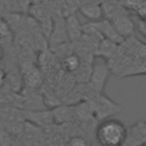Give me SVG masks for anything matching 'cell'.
Here are the masks:
<instances>
[{
	"mask_svg": "<svg viewBox=\"0 0 146 146\" xmlns=\"http://www.w3.org/2000/svg\"><path fill=\"white\" fill-rule=\"evenodd\" d=\"M128 128L114 117H108L96 125L95 138L99 146H123L127 138Z\"/></svg>",
	"mask_w": 146,
	"mask_h": 146,
	"instance_id": "cell-1",
	"label": "cell"
},
{
	"mask_svg": "<svg viewBox=\"0 0 146 146\" xmlns=\"http://www.w3.org/2000/svg\"><path fill=\"white\" fill-rule=\"evenodd\" d=\"M86 103L89 105L97 121H103L105 119L112 117V115L121 112L122 110L120 105L114 103L104 92H97V91H94L92 89L87 94Z\"/></svg>",
	"mask_w": 146,
	"mask_h": 146,
	"instance_id": "cell-2",
	"label": "cell"
},
{
	"mask_svg": "<svg viewBox=\"0 0 146 146\" xmlns=\"http://www.w3.org/2000/svg\"><path fill=\"white\" fill-rule=\"evenodd\" d=\"M108 76H110V67H108L106 60L104 58L99 57V59L96 60L91 66L89 87L94 91L103 92Z\"/></svg>",
	"mask_w": 146,
	"mask_h": 146,
	"instance_id": "cell-3",
	"label": "cell"
},
{
	"mask_svg": "<svg viewBox=\"0 0 146 146\" xmlns=\"http://www.w3.org/2000/svg\"><path fill=\"white\" fill-rule=\"evenodd\" d=\"M146 145V121H138L127 130V138L123 146Z\"/></svg>",
	"mask_w": 146,
	"mask_h": 146,
	"instance_id": "cell-4",
	"label": "cell"
},
{
	"mask_svg": "<svg viewBox=\"0 0 146 146\" xmlns=\"http://www.w3.org/2000/svg\"><path fill=\"white\" fill-rule=\"evenodd\" d=\"M25 120L39 128H47L54 123V116L51 110H36V111H23Z\"/></svg>",
	"mask_w": 146,
	"mask_h": 146,
	"instance_id": "cell-5",
	"label": "cell"
},
{
	"mask_svg": "<svg viewBox=\"0 0 146 146\" xmlns=\"http://www.w3.org/2000/svg\"><path fill=\"white\" fill-rule=\"evenodd\" d=\"M92 25L95 26V29L99 32V34L104 39H107L116 44L121 43L123 41V38L117 33V31L115 30L114 25L112 24V22L110 19H102L99 22L92 23Z\"/></svg>",
	"mask_w": 146,
	"mask_h": 146,
	"instance_id": "cell-6",
	"label": "cell"
},
{
	"mask_svg": "<svg viewBox=\"0 0 146 146\" xmlns=\"http://www.w3.org/2000/svg\"><path fill=\"white\" fill-rule=\"evenodd\" d=\"M79 11L83 17L91 21V23H96V22L102 21L103 16H104V10H103L102 6L97 2H94V1L86 2L82 6H80Z\"/></svg>",
	"mask_w": 146,
	"mask_h": 146,
	"instance_id": "cell-7",
	"label": "cell"
},
{
	"mask_svg": "<svg viewBox=\"0 0 146 146\" xmlns=\"http://www.w3.org/2000/svg\"><path fill=\"white\" fill-rule=\"evenodd\" d=\"M54 122L58 124H67L74 121V106L59 105L51 110Z\"/></svg>",
	"mask_w": 146,
	"mask_h": 146,
	"instance_id": "cell-8",
	"label": "cell"
},
{
	"mask_svg": "<svg viewBox=\"0 0 146 146\" xmlns=\"http://www.w3.org/2000/svg\"><path fill=\"white\" fill-rule=\"evenodd\" d=\"M112 24L114 25L115 30L117 31V33L124 39L127 36H130L133 32V25L131 23V21L123 15H119L114 18H112Z\"/></svg>",
	"mask_w": 146,
	"mask_h": 146,
	"instance_id": "cell-9",
	"label": "cell"
},
{
	"mask_svg": "<svg viewBox=\"0 0 146 146\" xmlns=\"http://www.w3.org/2000/svg\"><path fill=\"white\" fill-rule=\"evenodd\" d=\"M116 48H117L116 43H114V42H112V41H110L107 39H102L97 44L95 54L98 57L104 58V59L105 58H110L115 54Z\"/></svg>",
	"mask_w": 146,
	"mask_h": 146,
	"instance_id": "cell-10",
	"label": "cell"
},
{
	"mask_svg": "<svg viewBox=\"0 0 146 146\" xmlns=\"http://www.w3.org/2000/svg\"><path fill=\"white\" fill-rule=\"evenodd\" d=\"M82 65L81 58L78 56V54H66L62 59V66L63 68L68 73H75L80 70Z\"/></svg>",
	"mask_w": 146,
	"mask_h": 146,
	"instance_id": "cell-11",
	"label": "cell"
},
{
	"mask_svg": "<svg viewBox=\"0 0 146 146\" xmlns=\"http://www.w3.org/2000/svg\"><path fill=\"white\" fill-rule=\"evenodd\" d=\"M65 25H66L67 35L72 41H76L82 35V26H80L78 19L74 16L67 17V19L65 22Z\"/></svg>",
	"mask_w": 146,
	"mask_h": 146,
	"instance_id": "cell-12",
	"label": "cell"
},
{
	"mask_svg": "<svg viewBox=\"0 0 146 146\" xmlns=\"http://www.w3.org/2000/svg\"><path fill=\"white\" fill-rule=\"evenodd\" d=\"M17 137L9 131L0 128V146H13Z\"/></svg>",
	"mask_w": 146,
	"mask_h": 146,
	"instance_id": "cell-13",
	"label": "cell"
},
{
	"mask_svg": "<svg viewBox=\"0 0 146 146\" xmlns=\"http://www.w3.org/2000/svg\"><path fill=\"white\" fill-rule=\"evenodd\" d=\"M65 146H90L89 144V139L86 138L84 136H71Z\"/></svg>",
	"mask_w": 146,
	"mask_h": 146,
	"instance_id": "cell-14",
	"label": "cell"
},
{
	"mask_svg": "<svg viewBox=\"0 0 146 146\" xmlns=\"http://www.w3.org/2000/svg\"><path fill=\"white\" fill-rule=\"evenodd\" d=\"M6 80H7V73L2 67H0V89L5 86Z\"/></svg>",
	"mask_w": 146,
	"mask_h": 146,
	"instance_id": "cell-15",
	"label": "cell"
},
{
	"mask_svg": "<svg viewBox=\"0 0 146 146\" xmlns=\"http://www.w3.org/2000/svg\"><path fill=\"white\" fill-rule=\"evenodd\" d=\"M3 58V49L0 47V60Z\"/></svg>",
	"mask_w": 146,
	"mask_h": 146,
	"instance_id": "cell-16",
	"label": "cell"
},
{
	"mask_svg": "<svg viewBox=\"0 0 146 146\" xmlns=\"http://www.w3.org/2000/svg\"><path fill=\"white\" fill-rule=\"evenodd\" d=\"M143 146H146V145H143Z\"/></svg>",
	"mask_w": 146,
	"mask_h": 146,
	"instance_id": "cell-17",
	"label": "cell"
}]
</instances>
